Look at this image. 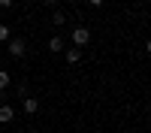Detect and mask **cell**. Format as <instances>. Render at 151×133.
<instances>
[{"label": "cell", "instance_id": "6da1fadb", "mask_svg": "<svg viewBox=\"0 0 151 133\" xmlns=\"http://www.w3.org/2000/svg\"><path fill=\"white\" fill-rule=\"evenodd\" d=\"M6 48H9V58H24V52H27V42H24L21 36H12V40L6 42Z\"/></svg>", "mask_w": 151, "mask_h": 133}, {"label": "cell", "instance_id": "7a4b0ae2", "mask_svg": "<svg viewBox=\"0 0 151 133\" xmlns=\"http://www.w3.org/2000/svg\"><path fill=\"white\" fill-rule=\"evenodd\" d=\"M88 42H91V30H88V27H76V30H73V45L82 48V45H88Z\"/></svg>", "mask_w": 151, "mask_h": 133}, {"label": "cell", "instance_id": "3957f363", "mask_svg": "<svg viewBox=\"0 0 151 133\" xmlns=\"http://www.w3.org/2000/svg\"><path fill=\"white\" fill-rule=\"evenodd\" d=\"M64 60H67V64H79V60H82V48H67V52H64Z\"/></svg>", "mask_w": 151, "mask_h": 133}, {"label": "cell", "instance_id": "277c9868", "mask_svg": "<svg viewBox=\"0 0 151 133\" xmlns=\"http://www.w3.org/2000/svg\"><path fill=\"white\" fill-rule=\"evenodd\" d=\"M12 118H15V109H12V106H6V103H3V106H0V124H9Z\"/></svg>", "mask_w": 151, "mask_h": 133}, {"label": "cell", "instance_id": "5b68a950", "mask_svg": "<svg viewBox=\"0 0 151 133\" xmlns=\"http://www.w3.org/2000/svg\"><path fill=\"white\" fill-rule=\"evenodd\" d=\"M21 109H24L27 115H36V112H40V103H36V97H27V100L21 103Z\"/></svg>", "mask_w": 151, "mask_h": 133}, {"label": "cell", "instance_id": "8992f818", "mask_svg": "<svg viewBox=\"0 0 151 133\" xmlns=\"http://www.w3.org/2000/svg\"><path fill=\"white\" fill-rule=\"evenodd\" d=\"M48 48H52V52H64V36H52V40H48Z\"/></svg>", "mask_w": 151, "mask_h": 133}, {"label": "cell", "instance_id": "52a82bcc", "mask_svg": "<svg viewBox=\"0 0 151 133\" xmlns=\"http://www.w3.org/2000/svg\"><path fill=\"white\" fill-rule=\"evenodd\" d=\"M15 94L21 97V100H27V97H30V88H27V82H21L18 88H15Z\"/></svg>", "mask_w": 151, "mask_h": 133}, {"label": "cell", "instance_id": "ba28073f", "mask_svg": "<svg viewBox=\"0 0 151 133\" xmlns=\"http://www.w3.org/2000/svg\"><path fill=\"white\" fill-rule=\"evenodd\" d=\"M9 82H12V79H9V73H6V70H0V91H6V88H9Z\"/></svg>", "mask_w": 151, "mask_h": 133}, {"label": "cell", "instance_id": "9c48e42d", "mask_svg": "<svg viewBox=\"0 0 151 133\" xmlns=\"http://www.w3.org/2000/svg\"><path fill=\"white\" fill-rule=\"evenodd\" d=\"M9 40H12V30L6 24H0V42H9Z\"/></svg>", "mask_w": 151, "mask_h": 133}, {"label": "cell", "instance_id": "30bf717a", "mask_svg": "<svg viewBox=\"0 0 151 133\" xmlns=\"http://www.w3.org/2000/svg\"><path fill=\"white\" fill-rule=\"evenodd\" d=\"M52 21L58 24V27H64V21H67V12H60V9H58L55 15H52Z\"/></svg>", "mask_w": 151, "mask_h": 133}, {"label": "cell", "instance_id": "8fae6325", "mask_svg": "<svg viewBox=\"0 0 151 133\" xmlns=\"http://www.w3.org/2000/svg\"><path fill=\"white\" fill-rule=\"evenodd\" d=\"M12 6V0H0V9H9Z\"/></svg>", "mask_w": 151, "mask_h": 133}, {"label": "cell", "instance_id": "7c38bea8", "mask_svg": "<svg viewBox=\"0 0 151 133\" xmlns=\"http://www.w3.org/2000/svg\"><path fill=\"white\" fill-rule=\"evenodd\" d=\"M88 3H91V6H103L106 0H88Z\"/></svg>", "mask_w": 151, "mask_h": 133}, {"label": "cell", "instance_id": "4fadbf2b", "mask_svg": "<svg viewBox=\"0 0 151 133\" xmlns=\"http://www.w3.org/2000/svg\"><path fill=\"white\" fill-rule=\"evenodd\" d=\"M42 3H48V6H55V3H58V0H42Z\"/></svg>", "mask_w": 151, "mask_h": 133}, {"label": "cell", "instance_id": "5bb4252c", "mask_svg": "<svg viewBox=\"0 0 151 133\" xmlns=\"http://www.w3.org/2000/svg\"><path fill=\"white\" fill-rule=\"evenodd\" d=\"M3 100H6V91H0V103H3Z\"/></svg>", "mask_w": 151, "mask_h": 133}]
</instances>
